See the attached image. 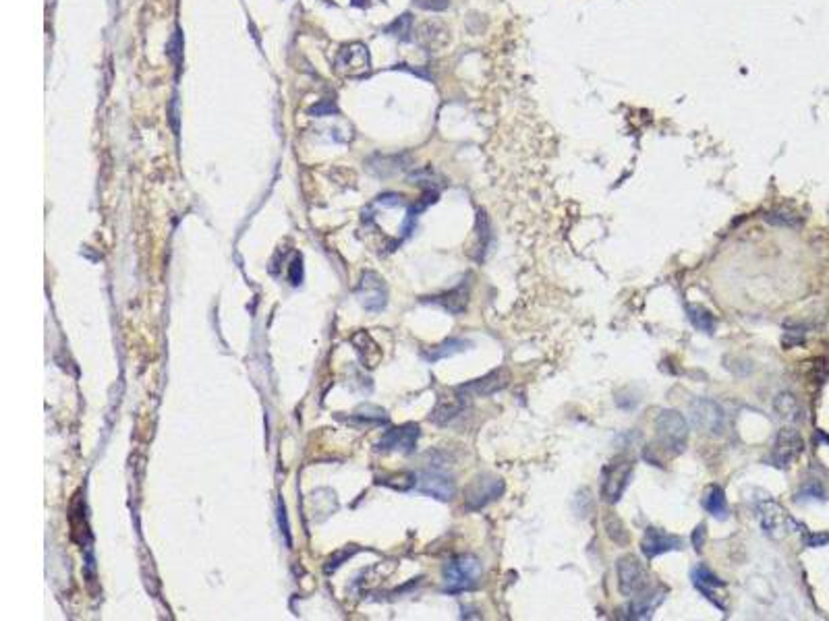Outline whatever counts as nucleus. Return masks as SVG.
Listing matches in <instances>:
<instances>
[{"mask_svg": "<svg viewBox=\"0 0 829 621\" xmlns=\"http://www.w3.org/2000/svg\"><path fill=\"white\" fill-rule=\"evenodd\" d=\"M773 406H775V412H778L782 419H785V421H796V419H798L800 406H798V400H796L792 394H780V396L775 398Z\"/></svg>", "mask_w": 829, "mask_h": 621, "instance_id": "24", "label": "nucleus"}, {"mask_svg": "<svg viewBox=\"0 0 829 621\" xmlns=\"http://www.w3.org/2000/svg\"><path fill=\"white\" fill-rule=\"evenodd\" d=\"M481 572V561L475 555L454 557L444 565V590L450 595L473 590L479 584Z\"/></svg>", "mask_w": 829, "mask_h": 621, "instance_id": "2", "label": "nucleus"}, {"mask_svg": "<svg viewBox=\"0 0 829 621\" xmlns=\"http://www.w3.org/2000/svg\"><path fill=\"white\" fill-rule=\"evenodd\" d=\"M421 435V428L414 423H407L400 427L388 428L382 439L377 441V450L382 451H398L405 456H411L417 450V439Z\"/></svg>", "mask_w": 829, "mask_h": 621, "instance_id": "11", "label": "nucleus"}, {"mask_svg": "<svg viewBox=\"0 0 829 621\" xmlns=\"http://www.w3.org/2000/svg\"><path fill=\"white\" fill-rule=\"evenodd\" d=\"M371 68V58L367 46L361 42H352L349 46H342L338 56H336V71L342 73L345 77L359 79L365 77Z\"/></svg>", "mask_w": 829, "mask_h": 621, "instance_id": "8", "label": "nucleus"}, {"mask_svg": "<svg viewBox=\"0 0 829 621\" xmlns=\"http://www.w3.org/2000/svg\"><path fill=\"white\" fill-rule=\"evenodd\" d=\"M448 31L439 25V23H425L421 29H419V42L427 48H439L442 43H446Z\"/></svg>", "mask_w": 829, "mask_h": 621, "instance_id": "23", "label": "nucleus"}, {"mask_svg": "<svg viewBox=\"0 0 829 621\" xmlns=\"http://www.w3.org/2000/svg\"><path fill=\"white\" fill-rule=\"evenodd\" d=\"M666 597V588H659V590H645L643 595L634 597V602L631 605V617L634 620H647L653 615V611L661 605V600Z\"/></svg>", "mask_w": 829, "mask_h": 621, "instance_id": "18", "label": "nucleus"}, {"mask_svg": "<svg viewBox=\"0 0 829 621\" xmlns=\"http://www.w3.org/2000/svg\"><path fill=\"white\" fill-rule=\"evenodd\" d=\"M425 300L436 302V304H439L442 309H446V311L452 313V315H460V313H464V309H467V304H469V282L462 279L457 288H452V290H448V292H444V294H437V297H432V299Z\"/></svg>", "mask_w": 829, "mask_h": 621, "instance_id": "17", "label": "nucleus"}, {"mask_svg": "<svg viewBox=\"0 0 829 621\" xmlns=\"http://www.w3.org/2000/svg\"><path fill=\"white\" fill-rule=\"evenodd\" d=\"M411 29H413V17H411L409 13H405V15H400L386 31L396 36V38H400V40H409Z\"/></svg>", "mask_w": 829, "mask_h": 621, "instance_id": "26", "label": "nucleus"}, {"mask_svg": "<svg viewBox=\"0 0 829 621\" xmlns=\"http://www.w3.org/2000/svg\"><path fill=\"white\" fill-rule=\"evenodd\" d=\"M682 549V538L676 535H670L666 530H659L649 526L643 535L641 540V551L647 559H655V557L663 555V553H670V551H678Z\"/></svg>", "mask_w": 829, "mask_h": 621, "instance_id": "13", "label": "nucleus"}, {"mask_svg": "<svg viewBox=\"0 0 829 621\" xmlns=\"http://www.w3.org/2000/svg\"><path fill=\"white\" fill-rule=\"evenodd\" d=\"M413 2L419 6V9H423V11H434V13L446 11L448 4H450V0H413Z\"/></svg>", "mask_w": 829, "mask_h": 621, "instance_id": "27", "label": "nucleus"}, {"mask_svg": "<svg viewBox=\"0 0 829 621\" xmlns=\"http://www.w3.org/2000/svg\"><path fill=\"white\" fill-rule=\"evenodd\" d=\"M691 421L693 425L701 431V433H707L711 437H720L726 431V412L723 408L716 402V400H709V398H697L691 402Z\"/></svg>", "mask_w": 829, "mask_h": 621, "instance_id": "5", "label": "nucleus"}, {"mask_svg": "<svg viewBox=\"0 0 829 621\" xmlns=\"http://www.w3.org/2000/svg\"><path fill=\"white\" fill-rule=\"evenodd\" d=\"M757 512L761 518V526L767 535L778 536L785 528V522H788V515L785 512L771 499H763L759 505H757Z\"/></svg>", "mask_w": 829, "mask_h": 621, "instance_id": "16", "label": "nucleus"}, {"mask_svg": "<svg viewBox=\"0 0 829 621\" xmlns=\"http://www.w3.org/2000/svg\"><path fill=\"white\" fill-rule=\"evenodd\" d=\"M504 489H506V485H504L502 478L492 476V474H479L464 489V505H467V510H473V512L483 510L492 501L500 499L504 495Z\"/></svg>", "mask_w": 829, "mask_h": 621, "instance_id": "6", "label": "nucleus"}, {"mask_svg": "<svg viewBox=\"0 0 829 621\" xmlns=\"http://www.w3.org/2000/svg\"><path fill=\"white\" fill-rule=\"evenodd\" d=\"M634 464L633 460L629 458H618L610 462L599 476V495H601V501L606 503H618L622 499V495L626 491L631 478H633Z\"/></svg>", "mask_w": 829, "mask_h": 621, "instance_id": "3", "label": "nucleus"}, {"mask_svg": "<svg viewBox=\"0 0 829 621\" xmlns=\"http://www.w3.org/2000/svg\"><path fill=\"white\" fill-rule=\"evenodd\" d=\"M467 402H469V398H464L457 387H454L452 396H439V398H437L436 408H434V412H432V416H429L432 423H436V425H448L452 419H457L460 412L467 408Z\"/></svg>", "mask_w": 829, "mask_h": 621, "instance_id": "14", "label": "nucleus"}, {"mask_svg": "<svg viewBox=\"0 0 829 621\" xmlns=\"http://www.w3.org/2000/svg\"><path fill=\"white\" fill-rule=\"evenodd\" d=\"M705 536H707V526L705 524H698L697 528H695V533H693V545H695V549H703V545H705Z\"/></svg>", "mask_w": 829, "mask_h": 621, "instance_id": "31", "label": "nucleus"}, {"mask_svg": "<svg viewBox=\"0 0 829 621\" xmlns=\"http://www.w3.org/2000/svg\"><path fill=\"white\" fill-rule=\"evenodd\" d=\"M168 54H171V58L175 61L176 65H180V48H183V40H180V31L176 29L175 36H173V40H171V43H168Z\"/></svg>", "mask_w": 829, "mask_h": 621, "instance_id": "29", "label": "nucleus"}, {"mask_svg": "<svg viewBox=\"0 0 829 621\" xmlns=\"http://www.w3.org/2000/svg\"><path fill=\"white\" fill-rule=\"evenodd\" d=\"M417 489L423 495H429L439 501H450L457 491L452 476L444 472V462H437V464L434 462L429 464V468L421 472L417 476Z\"/></svg>", "mask_w": 829, "mask_h": 621, "instance_id": "7", "label": "nucleus"}, {"mask_svg": "<svg viewBox=\"0 0 829 621\" xmlns=\"http://www.w3.org/2000/svg\"><path fill=\"white\" fill-rule=\"evenodd\" d=\"M691 578H693V582H695V586L698 588V592L705 597V599H709L716 607H720L721 611H726V607H723V602H721L718 597H716V588H723L726 584H723V580L718 578L709 568H705V565H698V568H695L693 570V574H691Z\"/></svg>", "mask_w": 829, "mask_h": 621, "instance_id": "15", "label": "nucleus"}, {"mask_svg": "<svg viewBox=\"0 0 829 621\" xmlns=\"http://www.w3.org/2000/svg\"><path fill=\"white\" fill-rule=\"evenodd\" d=\"M278 514H280V526H283L284 536H286V545H290V535H288V522H286V512H284V503L280 501V508H278Z\"/></svg>", "mask_w": 829, "mask_h": 621, "instance_id": "33", "label": "nucleus"}, {"mask_svg": "<svg viewBox=\"0 0 829 621\" xmlns=\"http://www.w3.org/2000/svg\"><path fill=\"white\" fill-rule=\"evenodd\" d=\"M805 545H807V547H823V545H829V533L828 535H821V533H808V535H805Z\"/></svg>", "mask_w": 829, "mask_h": 621, "instance_id": "30", "label": "nucleus"}, {"mask_svg": "<svg viewBox=\"0 0 829 621\" xmlns=\"http://www.w3.org/2000/svg\"><path fill=\"white\" fill-rule=\"evenodd\" d=\"M508 386H510L508 369H494L487 375H483L479 379H473L469 384H462L457 389L464 398H483V396H494Z\"/></svg>", "mask_w": 829, "mask_h": 621, "instance_id": "12", "label": "nucleus"}, {"mask_svg": "<svg viewBox=\"0 0 829 621\" xmlns=\"http://www.w3.org/2000/svg\"><path fill=\"white\" fill-rule=\"evenodd\" d=\"M616 574H618V588L624 597L634 599L651 588V578L645 565L634 555L620 557L616 561Z\"/></svg>", "mask_w": 829, "mask_h": 621, "instance_id": "4", "label": "nucleus"}, {"mask_svg": "<svg viewBox=\"0 0 829 621\" xmlns=\"http://www.w3.org/2000/svg\"><path fill=\"white\" fill-rule=\"evenodd\" d=\"M469 346H471V342H467L462 338H450V340H444L437 346H432L429 350H423V359L427 363H436V361H442V359H448V356H454L459 352H464Z\"/></svg>", "mask_w": 829, "mask_h": 621, "instance_id": "19", "label": "nucleus"}, {"mask_svg": "<svg viewBox=\"0 0 829 621\" xmlns=\"http://www.w3.org/2000/svg\"><path fill=\"white\" fill-rule=\"evenodd\" d=\"M805 450L803 437L796 428H782L775 437L769 462L778 468H788Z\"/></svg>", "mask_w": 829, "mask_h": 621, "instance_id": "10", "label": "nucleus"}, {"mask_svg": "<svg viewBox=\"0 0 829 621\" xmlns=\"http://www.w3.org/2000/svg\"><path fill=\"white\" fill-rule=\"evenodd\" d=\"M350 555H352V551H342V553H338V555L332 557V559L327 561V565H326V572H327V574H330V572H334V570H336V568H338V565H340V563H342V561H345V559H347V557H350Z\"/></svg>", "mask_w": 829, "mask_h": 621, "instance_id": "32", "label": "nucleus"}, {"mask_svg": "<svg viewBox=\"0 0 829 621\" xmlns=\"http://www.w3.org/2000/svg\"><path fill=\"white\" fill-rule=\"evenodd\" d=\"M487 247H489V224H487V217L479 214V217H477V249H475L477 253L473 257L477 261H483Z\"/></svg>", "mask_w": 829, "mask_h": 621, "instance_id": "25", "label": "nucleus"}, {"mask_svg": "<svg viewBox=\"0 0 829 621\" xmlns=\"http://www.w3.org/2000/svg\"><path fill=\"white\" fill-rule=\"evenodd\" d=\"M355 297L359 299L361 307L370 313H380L388 304V286L375 272H365L361 282L355 290Z\"/></svg>", "mask_w": 829, "mask_h": 621, "instance_id": "9", "label": "nucleus"}, {"mask_svg": "<svg viewBox=\"0 0 829 621\" xmlns=\"http://www.w3.org/2000/svg\"><path fill=\"white\" fill-rule=\"evenodd\" d=\"M604 528H606V535H608V538H610L611 543H616V545H620V547L629 545V540H631L629 530H626L624 522L614 514V512H606V515H604Z\"/></svg>", "mask_w": 829, "mask_h": 621, "instance_id": "22", "label": "nucleus"}, {"mask_svg": "<svg viewBox=\"0 0 829 621\" xmlns=\"http://www.w3.org/2000/svg\"><path fill=\"white\" fill-rule=\"evenodd\" d=\"M703 508H705L709 514L713 515V518H718V520H726L730 510H728V499H726V493H723V489H721V487H718V485L709 487V491L705 493V497H703Z\"/></svg>", "mask_w": 829, "mask_h": 621, "instance_id": "20", "label": "nucleus"}, {"mask_svg": "<svg viewBox=\"0 0 829 621\" xmlns=\"http://www.w3.org/2000/svg\"><path fill=\"white\" fill-rule=\"evenodd\" d=\"M655 437L668 456H680L688 446V423L678 410H661L655 419Z\"/></svg>", "mask_w": 829, "mask_h": 621, "instance_id": "1", "label": "nucleus"}, {"mask_svg": "<svg viewBox=\"0 0 829 621\" xmlns=\"http://www.w3.org/2000/svg\"><path fill=\"white\" fill-rule=\"evenodd\" d=\"M686 317L698 332H705V334L716 332V317L711 315V311H707L701 304H686Z\"/></svg>", "mask_w": 829, "mask_h": 621, "instance_id": "21", "label": "nucleus"}, {"mask_svg": "<svg viewBox=\"0 0 829 621\" xmlns=\"http://www.w3.org/2000/svg\"><path fill=\"white\" fill-rule=\"evenodd\" d=\"M288 279H290L293 286H299V284H301V279H303V261H301V257H295V261L290 263Z\"/></svg>", "mask_w": 829, "mask_h": 621, "instance_id": "28", "label": "nucleus"}]
</instances>
